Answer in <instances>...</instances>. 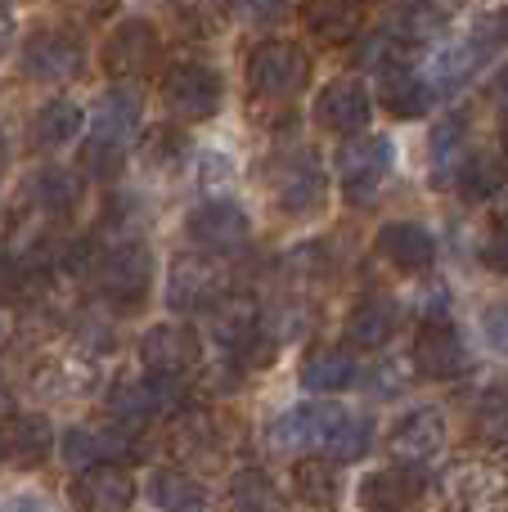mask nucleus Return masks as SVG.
<instances>
[{
    "label": "nucleus",
    "instance_id": "79ce46f5",
    "mask_svg": "<svg viewBox=\"0 0 508 512\" xmlns=\"http://www.w3.org/2000/svg\"><path fill=\"white\" fill-rule=\"evenodd\" d=\"M495 99H500V104L508 108V63H504L500 72H495Z\"/></svg>",
    "mask_w": 508,
    "mask_h": 512
},
{
    "label": "nucleus",
    "instance_id": "aec40b11",
    "mask_svg": "<svg viewBox=\"0 0 508 512\" xmlns=\"http://www.w3.org/2000/svg\"><path fill=\"white\" fill-rule=\"evenodd\" d=\"M396 328H401V306L392 297H365L347 319V342L360 351H378L396 337Z\"/></svg>",
    "mask_w": 508,
    "mask_h": 512
},
{
    "label": "nucleus",
    "instance_id": "58836bf2",
    "mask_svg": "<svg viewBox=\"0 0 508 512\" xmlns=\"http://www.w3.org/2000/svg\"><path fill=\"white\" fill-rule=\"evenodd\" d=\"M482 265L486 270H495V274H508V230L491 234V243L482 248Z\"/></svg>",
    "mask_w": 508,
    "mask_h": 512
},
{
    "label": "nucleus",
    "instance_id": "0eeeda50",
    "mask_svg": "<svg viewBox=\"0 0 508 512\" xmlns=\"http://www.w3.org/2000/svg\"><path fill=\"white\" fill-rule=\"evenodd\" d=\"M81 63H86V45L68 27H41L23 45V72L32 81H45V86L72 81L81 72Z\"/></svg>",
    "mask_w": 508,
    "mask_h": 512
},
{
    "label": "nucleus",
    "instance_id": "2f4dec72",
    "mask_svg": "<svg viewBox=\"0 0 508 512\" xmlns=\"http://www.w3.org/2000/svg\"><path fill=\"white\" fill-rule=\"evenodd\" d=\"M122 445V436H108V432H86V427H77V432H68V441H63V454H68V463H86V468H95V459H108V454Z\"/></svg>",
    "mask_w": 508,
    "mask_h": 512
},
{
    "label": "nucleus",
    "instance_id": "6e6552de",
    "mask_svg": "<svg viewBox=\"0 0 508 512\" xmlns=\"http://www.w3.org/2000/svg\"><path fill=\"white\" fill-rule=\"evenodd\" d=\"M158 32H153V23H144V18H126V23H117L113 32H108L104 50H99V59H104V72L113 81H140L153 72V63H158Z\"/></svg>",
    "mask_w": 508,
    "mask_h": 512
},
{
    "label": "nucleus",
    "instance_id": "ddd939ff",
    "mask_svg": "<svg viewBox=\"0 0 508 512\" xmlns=\"http://www.w3.org/2000/svg\"><path fill=\"white\" fill-rule=\"evenodd\" d=\"M369 113H374L369 90L360 86L356 77L329 81V86L320 90V99H315V117H320V126L333 135H360L369 126Z\"/></svg>",
    "mask_w": 508,
    "mask_h": 512
},
{
    "label": "nucleus",
    "instance_id": "bb28decb",
    "mask_svg": "<svg viewBox=\"0 0 508 512\" xmlns=\"http://www.w3.org/2000/svg\"><path fill=\"white\" fill-rule=\"evenodd\" d=\"M27 198L41 207L45 216H68L81 203V176L63 167H41L27 180Z\"/></svg>",
    "mask_w": 508,
    "mask_h": 512
},
{
    "label": "nucleus",
    "instance_id": "7ed1b4c3",
    "mask_svg": "<svg viewBox=\"0 0 508 512\" xmlns=\"http://www.w3.org/2000/svg\"><path fill=\"white\" fill-rule=\"evenodd\" d=\"M162 99H167L171 117H180V122H207V117H216V108L225 99L221 72L194 59L171 63L167 77H162Z\"/></svg>",
    "mask_w": 508,
    "mask_h": 512
},
{
    "label": "nucleus",
    "instance_id": "6ab92c4d",
    "mask_svg": "<svg viewBox=\"0 0 508 512\" xmlns=\"http://www.w3.org/2000/svg\"><path fill=\"white\" fill-rule=\"evenodd\" d=\"M378 252L396 265V270H428L437 261V239L414 221H392L378 230Z\"/></svg>",
    "mask_w": 508,
    "mask_h": 512
},
{
    "label": "nucleus",
    "instance_id": "b1692460",
    "mask_svg": "<svg viewBox=\"0 0 508 512\" xmlns=\"http://www.w3.org/2000/svg\"><path fill=\"white\" fill-rule=\"evenodd\" d=\"M293 490H297V499H302L306 508L333 512V508H338V499H342L338 463H333V459H320V454L302 459V463L293 468Z\"/></svg>",
    "mask_w": 508,
    "mask_h": 512
},
{
    "label": "nucleus",
    "instance_id": "e433bc0d",
    "mask_svg": "<svg viewBox=\"0 0 508 512\" xmlns=\"http://www.w3.org/2000/svg\"><path fill=\"white\" fill-rule=\"evenodd\" d=\"M288 5L293 0H239L243 18H252V23H275V18L288 14Z\"/></svg>",
    "mask_w": 508,
    "mask_h": 512
},
{
    "label": "nucleus",
    "instance_id": "f257e3e1",
    "mask_svg": "<svg viewBox=\"0 0 508 512\" xmlns=\"http://www.w3.org/2000/svg\"><path fill=\"white\" fill-rule=\"evenodd\" d=\"M135 122H140V99L135 95L113 90V95L99 99V108L86 122V149H81L86 176H95V180L122 176L126 144H131V135H135Z\"/></svg>",
    "mask_w": 508,
    "mask_h": 512
},
{
    "label": "nucleus",
    "instance_id": "dca6fc26",
    "mask_svg": "<svg viewBox=\"0 0 508 512\" xmlns=\"http://www.w3.org/2000/svg\"><path fill=\"white\" fill-rule=\"evenodd\" d=\"M414 364H419L423 378H455L459 369L468 364L464 337L446 324V319H428L414 337Z\"/></svg>",
    "mask_w": 508,
    "mask_h": 512
},
{
    "label": "nucleus",
    "instance_id": "473e14b6",
    "mask_svg": "<svg viewBox=\"0 0 508 512\" xmlns=\"http://www.w3.org/2000/svg\"><path fill=\"white\" fill-rule=\"evenodd\" d=\"M486 59V45L473 41V45H459V50H446L437 59V81L441 86H459V81H468L477 68H482Z\"/></svg>",
    "mask_w": 508,
    "mask_h": 512
},
{
    "label": "nucleus",
    "instance_id": "5701e85b",
    "mask_svg": "<svg viewBox=\"0 0 508 512\" xmlns=\"http://www.w3.org/2000/svg\"><path fill=\"white\" fill-rule=\"evenodd\" d=\"M171 391L176 382H162V378H144V382H117L113 396H108V409H113L122 423H149L158 409L171 405Z\"/></svg>",
    "mask_w": 508,
    "mask_h": 512
},
{
    "label": "nucleus",
    "instance_id": "c03bdc74",
    "mask_svg": "<svg viewBox=\"0 0 508 512\" xmlns=\"http://www.w3.org/2000/svg\"><path fill=\"white\" fill-rule=\"evenodd\" d=\"M144 5H167V0H144Z\"/></svg>",
    "mask_w": 508,
    "mask_h": 512
},
{
    "label": "nucleus",
    "instance_id": "a211bd4d",
    "mask_svg": "<svg viewBox=\"0 0 508 512\" xmlns=\"http://www.w3.org/2000/svg\"><path fill=\"white\" fill-rule=\"evenodd\" d=\"M378 99H383V108L392 117L414 122V117H423L432 108V86L419 72H410V63H396V68L378 72Z\"/></svg>",
    "mask_w": 508,
    "mask_h": 512
},
{
    "label": "nucleus",
    "instance_id": "412c9836",
    "mask_svg": "<svg viewBox=\"0 0 508 512\" xmlns=\"http://www.w3.org/2000/svg\"><path fill=\"white\" fill-rule=\"evenodd\" d=\"M81 122H86V117H81V108L72 104V99H45L32 113V122H27V144H32L36 153H54L68 140H77Z\"/></svg>",
    "mask_w": 508,
    "mask_h": 512
},
{
    "label": "nucleus",
    "instance_id": "f3484780",
    "mask_svg": "<svg viewBox=\"0 0 508 512\" xmlns=\"http://www.w3.org/2000/svg\"><path fill=\"white\" fill-rule=\"evenodd\" d=\"M50 445H54V427L41 414H9L0 423V454L14 468H41L50 459Z\"/></svg>",
    "mask_w": 508,
    "mask_h": 512
},
{
    "label": "nucleus",
    "instance_id": "a19ab883",
    "mask_svg": "<svg viewBox=\"0 0 508 512\" xmlns=\"http://www.w3.org/2000/svg\"><path fill=\"white\" fill-rule=\"evenodd\" d=\"M9 41H14V14H9V5L0 0V50H5Z\"/></svg>",
    "mask_w": 508,
    "mask_h": 512
},
{
    "label": "nucleus",
    "instance_id": "f8f14e48",
    "mask_svg": "<svg viewBox=\"0 0 508 512\" xmlns=\"http://www.w3.org/2000/svg\"><path fill=\"white\" fill-rule=\"evenodd\" d=\"M72 504H77V512H131L135 477L117 463H95L72 481Z\"/></svg>",
    "mask_w": 508,
    "mask_h": 512
},
{
    "label": "nucleus",
    "instance_id": "423d86ee",
    "mask_svg": "<svg viewBox=\"0 0 508 512\" xmlns=\"http://www.w3.org/2000/svg\"><path fill=\"white\" fill-rule=\"evenodd\" d=\"M392 158H396V149L387 135H356V140H347L338 153L342 194L351 203H369L378 194V185L387 180V171H392Z\"/></svg>",
    "mask_w": 508,
    "mask_h": 512
},
{
    "label": "nucleus",
    "instance_id": "c85d7f7f",
    "mask_svg": "<svg viewBox=\"0 0 508 512\" xmlns=\"http://www.w3.org/2000/svg\"><path fill=\"white\" fill-rule=\"evenodd\" d=\"M351 378H356V364H351L347 351H311L302 360V387L306 391L329 396V391L351 387Z\"/></svg>",
    "mask_w": 508,
    "mask_h": 512
},
{
    "label": "nucleus",
    "instance_id": "c9c22d12",
    "mask_svg": "<svg viewBox=\"0 0 508 512\" xmlns=\"http://www.w3.org/2000/svg\"><path fill=\"white\" fill-rule=\"evenodd\" d=\"M473 41H482L486 50H495V45H508V5H500V9H486V14L477 18Z\"/></svg>",
    "mask_w": 508,
    "mask_h": 512
},
{
    "label": "nucleus",
    "instance_id": "2eb2a0df",
    "mask_svg": "<svg viewBox=\"0 0 508 512\" xmlns=\"http://www.w3.org/2000/svg\"><path fill=\"white\" fill-rule=\"evenodd\" d=\"M423 495V472L414 463H392L360 481V504L365 512H405Z\"/></svg>",
    "mask_w": 508,
    "mask_h": 512
},
{
    "label": "nucleus",
    "instance_id": "4c0bfd02",
    "mask_svg": "<svg viewBox=\"0 0 508 512\" xmlns=\"http://www.w3.org/2000/svg\"><path fill=\"white\" fill-rule=\"evenodd\" d=\"M486 337H491L495 351L508 355V301H500V306L486 310Z\"/></svg>",
    "mask_w": 508,
    "mask_h": 512
},
{
    "label": "nucleus",
    "instance_id": "20e7f679",
    "mask_svg": "<svg viewBox=\"0 0 508 512\" xmlns=\"http://www.w3.org/2000/svg\"><path fill=\"white\" fill-rule=\"evenodd\" d=\"M95 279H99V292H104L113 306L135 310L153 288V256L144 243L126 239V243H117V248H108L99 256Z\"/></svg>",
    "mask_w": 508,
    "mask_h": 512
},
{
    "label": "nucleus",
    "instance_id": "4468645a",
    "mask_svg": "<svg viewBox=\"0 0 508 512\" xmlns=\"http://www.w3.org/2000/svg\"><path fill=\"white\" fill-rule=\"evenodd\" d=\"M387 445H392V454L401 463H414V468H419L423 459H432V454L446 445V414H441V409H432V405L410 409V414L392 427Z\"/></svg>",
    "mask_w": 508,
    "mask_h": 512
},
{
    "label": "nucleus",
    "instance_id": "4be33fe9",
    "mask_svg": "<svg viewBox=\"0 0 508 512\" xmlns=\"http://www.w3.org/2000/svg\"><path fill=\"white\" fill-rule=\"evenodd\" d=\"M302 23L315 41L342 45L360 32V0H302Z\"/></svg>",
    "mask_w": 508,
    "mask_h": 512
},
{
    "label": "nucleus",
    "instance_id": "39448f33",
    "mask_svg": "<svg viewBox=\"0 0 508 512\" xmlns=\"http://www.w3.org/2000/svg\"><path fill=\"white\" fill-rule=\"evenodd\" d=\"M311 77V59L293 41H261L248 59V86L261 99H293Z\"/></svg>",
    "mask_w": 508,
    "mask_h": 512
},
{
    "label": "nucleus",
    "instance_id": "f03ea898",
    "mask_svg": "<svg viewBox=\"0 0 508 512\" xmlns=\"http://www.w3.org/2000/svg\"><path fill=\"white\" fill-rule=\"evenodd\" d=\"M347 418L351 414L342 405H333V400H306V405L288 409V414H279L270 423V445L284 454H320V459H329Z\"/></svg>",
    "mask_w": 508,
    "mask_h": 512
},
{
    "label": "nucleus",
    "instance_id": "9b49d317",
    "mask_svg": "<svg viewBox=\"0 0 508 512\" xmlns=\"http://www.w3.org/2000/svg\"><path fill=\"white\" fill-rule=\"evenodd\" d=\"M225 283L221 270L203 256H180L171 265V279H167V306L180 310V315H194V310H212L221 301Z\"/></svg>",
    "mask_w": 508,
    "mask_h": 512
},
{
    "label": "nucleus",
    "instance_id": "393cba45",
    "mask_svg": "<svg viewBox=\"0 0 508 512\" xmlns=\"http://www.w3.org/2000/svg\"><path fill=\"white\" fill-rule=\"evenodd\" d=\"M450 495H455V512H508V477L491 468L464 472L450 481Z\"/></svg>",
    "mask_w": 508,
    "mask_h": 512
},
{
    "label": "nucleus",
    "instance_id": "9d476101",
    "mask_svg": "<svg viewBox=\"0 0 508 512\" xmlns=\"http://www.w3.org/2000/svg\"><path fill=\"white\" fill-rule=\"evenodd\" d=\"M248 234H252V225H248V216H243V207L225 203V198L203 203L194 216H189V239H194L203 252H216V256L239 252L243 243H248Z\"/></svg>",
    "mask_w": 508,
    "mask_h": 512
},
{
    "label": "nucleus",
    "instance_id": "72a5a7b5",
    "mask_svg": "<svg viewBox=\"0 0 508 512\" xmlns=\"http://www.w3.org/2000/svg\"><path fill=\"white\" fill-rule=\"evenodd\" d=\"M189 140L180 131H171V126H162V131L149 135V144H144V158L153 162V167H176L180 158H185Z\"/></svg>",
    "mask_w": 508,
    "mask_h": 512
},
{
    "label": "nucleus",
    "instance_id": "cd10ccee",
    "mask_svg": "<svg viewBox=\"0 0 508 512\" xmlns=\"http://www.w3.org/2000/svg\"><path fill=\"white\" fill-rule=\"evenodd\" d=\"M149 499H153V504H158L162 512H203V508H207L203 481L185 477V472H153Z\"/></svg>",
    "mask_w": 508,
    "mask_h": 512
},
{
    "label": "nucleus",
    "instance_id": "1a4fd4ad",
    "mask_svg": "<svg viewBox=\"0 0 508 512\" xmlns=\"http://www.w3.org/2000/svg\"><path fill=\"white\" fill-rule=\"evenodd\" d=\"M198 355H203L198 351V337L185 324H158L140 337V364L149 369V378L180 382L198 364Z\"/></svg>",
    "mask_w": 508,
    "mask_h": 512
},
{
    "label": "nucleus",
    "instance_id": "37998d69",
    "mask_svg": "<svg viewBox=\"0 0 508 512\" xmlns=\"http://www.w3.org/2000/svg\"><path fill=\"white\" fill-rule=\"evenodd\" d=\"M0 171H5V135H0Z\"/></svg>",
    "mask_w": 508,
    "mask_h": 512
},
{
    "label": "nucleus",
    "instance_id": "7c9ffc66",
    "mask_svg": "<svg viewBox=\"0 0 508 512\" xmlns=\"http://www.w3.org/2000/svg\"><path fill=\"white\" fill-rule=\"evenodd\" d=\"M230 504L234 512H288L284 495L275 490V481L266 472H239L230 481Z\"/></svg>",
    "mask_w": 508,
    "mask_h": 512
},
{
    "label": "nucleus",
    "instance_id": "c756f323",
    "mask_svg": "<svg viewBox=\"0 0 508 512\" xmlns=\"http://www.w3.org/2000/svg\"><path fill=\"white\" fill-rule=\"evenodd\" d=\"M459 189H464V198H473V203L495 198L504 189V162L495 158V153H468V158L459 162Z\"/></svg>",
    "mask_w": 508,
    "mask_h": 512
},
{
    "label": "nucleus",
    "instance_id": "a878e982",
    "mask_svg": "<svg viewBox=\"0 0 508 512\" xmlns=\"http://www.w3.org/2000/svg\"><path fill=\"white\" fill-rule=\"evenodd\" d=\"M324 203V171L320 162L311 158H297L284 167V176H279V207L293 216H306L315 212V207Z\"/></svg>",
    "mask_w": 508,
    "mask_h": 512
},
{
    "label": "nucleus",
    "instance_id": "f704fd0d",
    "mask_svg": "<svg viewBox=\"0 0 508 512\" xmlns=\"http://www.w3.org/2000/svg\"><path fill=\"white\" fill-rule=\"evenodd\" d=\"M459 144H464V122H459V117H450V122L437 126V135H432V149H437V171H441V176H446V171L459 162Z\"/></svg>",
    "mask_w": 508,
    "mask_h": 512
},
{
    "label": "nucleus",
    "instance_id": "ea45409f",
    "mask_svg": "<svg viewBox=\"0 0 508 512\" xmlns=\"http://www.w3.org/2000/svg\"><path fill=\"white\" fill-rule=\"evenodd\" d=\"M0 512H54L45 499H36V495H14L9 504H0Z\"/></svg>",
    "mask_w": 508,
    "mask_h": 512
}]
</instances>
